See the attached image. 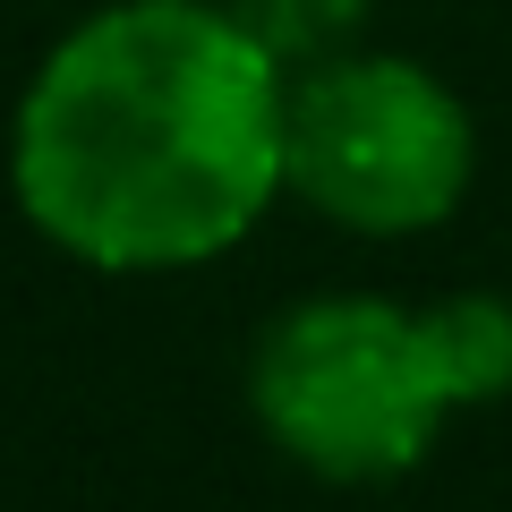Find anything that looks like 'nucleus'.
<instances>
[{
    "label": "nucleus",
    "mask_w": 512,
    "mask_h": 512,
    "mask_svg": "<svg viewBox=\"0 0 512 512\" xmlns=\"http://www.w3.org/2000/svg\"><path fill=\"white\" fill-rule=\"evenodd\" d=\"M282 111L291 69L231 0H111L43 52L9 188L94 274H180L282 197Z\"/></svg>",
    "instance_id": "f257e3e1"
},
{
    "label": "nucleus",
    "mask_w": 512,
    "mask_h": 512,
    "mask_svg": "<svg viewBox=\"0 0 512 512\" xmlns=\"http://www.w3.org/2000/svg\"><path fill=\"white\" fill-rule=\"evenodd\" d=\"M512 393V308L487 291L402 308V299H308L256 333V427L333 487L410 478L461 410Z\"/></svg>",
    "instance_id": "f03ea898"
},
{
    "label": "nucleus",
    "mask_w": 512,
    "mask_h": 512,
    "mask_svg": "<svg viewBox=\"0 0 512 512\" xmlns=\"http://www.w3.org/2000/svg\"><path fill=\"white\" fill-rule=\"evenodd\" d=\"M478 171L470 103L402 52H333L291 69L282 188L359 239L436 231Z\"/></svg>",
    "instance_id": "7ed1b4c3"
},
{
    "label": "nucleus",
    "mask_w": 512,
    "mask_h": 512,
    "mask_svg": "<svg viewBox=\"0 0 512 512\" xmlns=\"http://www.w3.org/2000/svg\"><path fill=\"white\" fill-rule=\"evenodd\" d=\"M231 9L256 26V43H265L282 69H308V60L359 52L376 0H231Z\"/></svg>",
    "instance_id": "20e7f679"
}]
</instances>
